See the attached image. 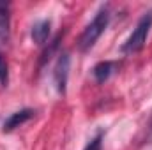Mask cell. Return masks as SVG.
I'll return each instance as SVG.
<instances>
[{
    "label": "cell",
    "instance_id": "obj_8",
    "mask_svg": "<svg viewBox=\"0 0 152 150\" xmlns=\"http://www.w3.org/2000/svg\"><path fill=\"white\" fill-rule=\"evenodd\" d=\"M103 140H104V131H97L96 136L87 143V147H85L83 150H101V147H103Z\"/></svg>",
    "mask_w": 152,
    "mask_h": 150
},
{
    "label": "cell",
    "instance_id": "obj_1",
    "mask_svg": "<svg viewBox=\"0 0 152 150\" xmlns=\"http://www.w3.org/2000/svg\"><path fill=\"white\" fill-rule=\"evenodd\" d=\"M108 23H110V7L108 5H103L96 12L94 20L87 25V28L83 30V34L80 36V41H78L80 50L81 51H88L96 44V41L101 37V34L106 30Z\"/></svg>",
    "mask_w": 152,
    "mask_h": 150
},
{
    "label": "cell",
    "instance_id": "obj_7",
    "mask_svg": "<svg viewBox=\"0 0 152 150\" xmlns=\"http://www.w3.org/2000/svg\"><path fill=\"white\" fill-rule=\"evenodd\" d=\"M50 28H51V21L50 20H41L32 27V39L37 44H44L50 37Z\"/></svg>",
    "mask_w": 152,
    "mask_h": 150
},
{
    "label": "cell",
    "instance_id": "obj_3",
    "mask_svg": "<svg viewBox=\"0 0 152 150\" xmlns=\"http://www.w3.org/2000/svg\"><path fill=\"white\" fill-rule=\"evenodd\" d=\"M69 66H71V58L69 53H60L55 67H53V79H55V87L60 94H66V87H67V76H69Z\"/></svg>",
    "mask_w": 152,
    "mask_h": 150
},
{
    "label": "cell",
    "instance_id": "obj_4",
    "mask_svg": "<svg viewBox=\"0 0 152 150\" xmlns=\"http://www.w3.org/2000/svg\"><path fill=\"white\" fill-rule=\"evenodd\" d=\"M11 41V14L9 5L0 2V57H4V51L7 50Z\"/></svg>",
    "mask_w": 152,
    "mask_h": 150
},
{
    "label": "cell",
    "instance_id": "obj_2",
    "mask_svg": "<svg viewBox=\"0 0 152 150\" xmlns=\"http://www.w3.org/2000/svg\"><path fill=\"white\" fill-rule=\"evenodd\" d=\"M151 28H152V9L147 11V12L138 20L134 30L131 32L129 37L126 39V42L122 44L120 51H122L124 55H133V53L140 51V50L145 46V42H147V36H149Z\"/></svg>",
    "mask_w": 152,
    "mask_h": 150
},
{
    "label": "cell",
    "instance_id": "obj_6",
    "mask_svg": "<svg viewBox=\"0 0 152 150\" xmlns=\"http://www.w3.org/2000/svg\"><path fill=\"white\" fill-rule=\"evenodd\" d=\"M117 67H118V64H117V62L104 60V62H99V64H96V66H94L92 74H94V78H96V81H97V83H104V81H106V79L113 74L115 71H117Z\"/></svg>",
    "mask_w": 152,
    "mask_h": 150
},
{
    "label": "cell",
    "instance_id": "obj_5",
    "mask_svg": "<svg viewBox=\"0 0 152 150\" xmlns=\"http://www.w3.org/2000/svg\"><path fill=\"white\" fill-rule=\"evenodd\" d=\"M34 110H30V108H25V110H20V111L12 113L11 117H7V120L4 122V133H11V131H14L16 127H20V125H23L25 122H28L32 117H34Z\"/></svg>",
    "mask_w": 152,
    "mask_h": 150
}]
</instances>
